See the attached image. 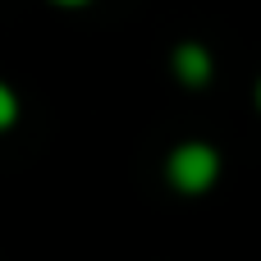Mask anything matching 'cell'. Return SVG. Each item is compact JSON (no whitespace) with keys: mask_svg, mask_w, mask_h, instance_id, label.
I'll use <instances>...</instances> for the list:
<instances>
[{"mask_svg":"<svg viewBox=\"0 0 261 261\" xmlns=\"http://www.w3.org/2000/svg\"><path fill=\"white\" fill-rule=\"evenodd\" d=\"M174 78L184 87H206V78H211V50L202 41H179L174 46Z\"/></svg>","mask_w":261,"mask_h":261,"instance_id":"7a4b0ae2","label":"cell"},{"mask_svg":"<svg viewBox=\"0 0 261 261\" xmlns=\"http://www.w3.org/2000/svg\"><path fill=\"white\" fill-rule=\"evenodd\" d=\"M14 124H18V96H14L9 83H0V133L14 128Z\"/></svg>","mask_w":261,"mask_h":261,"instance_id":"3957f363","label":"cell"},{"mask_svg":"<svg viewBox=\"0 0 261 261\" xmlns=\"http://www.w3.org/2000/svg\"><path fill=\"white\" fill-rule=\"evenodd\" d=\"M55 5H87V0H55Z\"/></svg>","mask_w":261,"mask_h":261,"instance_id":"277c9868","label":"cell"},{"mask_svg":"<svg viewBox=\"0 0 261 261\" xmlns=\"http://www.w3.org/2000/svg\"><path fill=\"white\" fill-rule=\"evenodd\" d=\"M165 174L179 193H206L220 179V151L211 142H179L165 161Z\"/></svg>","mask_w":261,"mask_h":261,"instance_id":"6da1fadb","label":"cell"},{"mask_svg":"<svg viewBox=\"0 0 261 261\" xmlns=\"http://www.w3.org/2000/svg\"><path fill=\"white\" fill-rule=\"evenodd\" d=\"M257 106H261V83H257Z\"/></svg>","mask_w":261,"mask_h":261,"instance_id":"5b68a950","label":"cell"}]
</instances>
